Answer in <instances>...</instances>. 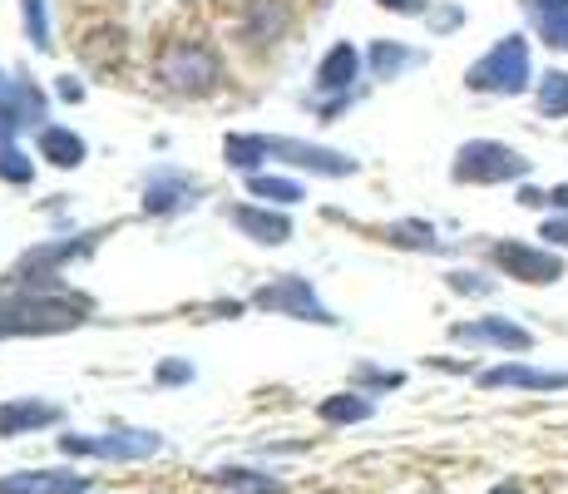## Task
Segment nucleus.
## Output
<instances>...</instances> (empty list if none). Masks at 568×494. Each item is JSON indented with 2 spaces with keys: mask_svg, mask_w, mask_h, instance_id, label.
<instances>
[{
  "mask_svg": "<svg viewBox=\"0 0 568 494\" xmlns=\"http://www.w3.org/2000/svg\"><path fill=\"white\" fill-rule=\"evenodd\" d=\"M534 159H524L519 149L499 144V139H469V144L455 149L450 179L455 183H515L529 179Z\"/></svg>",
  "mask_w": 568,
  "mask_h": 494,
  "instance_id": "nucleus-3",
  "label": "nucleus"
},
{
  "mask_svg": "<svg viewBox=\"0 0 568 494\" xmlns=\"http://www.w3.org/2000/svg\"><path fill=\"white\" fill-rule=\"evenodd\" d=\"M455 26H460V10H440V16H435V30H455Z\"/></svg>",
  "mask_w": 568,
  "mask_h": 494,
  "instance_id": "nucleus-34",
  "label": "nucleus"
},
{
  "mask_svg": "<svg viewBox=\"0 0 568 494\" xmlns=\"http://www.w3.org/2000/svg\"><path fill=\"white\" fill-rule=\"evenodd\" d=\"M534 16V26H539L544 46H559L564 50V30H568V0H524Z\"/></svg>",
  "mask_w": 568,
  "mask_h": 494,
  "instance_id": "nucleus-19",
  "label": "nucleus"
},
{
  "mask_svg": "<svg viewBox=\"0 0 568 494\" xmlns=\"http://www.w3.org/2000/svg\"><path fill=\"white\" fill-rule=\"evenodd\" d=\"M479 386L485 391H568V371H539V366H524V361H505V366H489L479 371Z\"/></svg>",
  "mask_w": 568,
  "mask_h": 494,
  "instance_id": "nucleus-10",
  "label": "nucleus"
},
{
  "mask_svg": "<svg viewBox=\"0 0 568 494\" xmlns=\"http://www.w3.org/2000/svg\"><path fill=\"white\" fill-rule=\"evenodd\" d=\"M534 94H539L544 119H568V70H549Z\"/></svg>",
  "mask_w": 568,
  "mask_h": 494,
  "instance_id": "nucleus-22",
  "label": "nucleus"
},
{
  "mask_svg": "<svg viewBox=\"0 0 568 494\" xmlns=\"http://www.w3.org/2000/svg\"><path fill=\"white\" fill-rule=\"evenodd\" d=\"M60 455H94V460H144L159 455L163 441L154 431H109V435H60Z\"/></svg>",
  "mask_w": 568,
  "mask_h": 494,
  "instance_id": "nucleus-6",
  "label": "nucleus"
},
{
  "mask_svg": "<svg viewBox=\"0 0 568 494\" xmlns=\"http://www.w3.org/2000/svg\"><path fill=\"white\" fill-rule=\"evenodd\" d=\"M217 485L223 490H233V494H282V485L272 475H262V470H237V465H227V470H217Z\"/></svg>",
  "mask_w": 568,
  "mask_h": 494,
  "instance_id": "nucleus-20",
  "label": "nucleus"
},
{
  "mask_svg": "<svg viewBox=\"0 0 568 494\" xmlns=\"http://www.w3.org/2000/svg\"><path fill=\"white\" fill-rule=\"evenodd\" d=\"M564 50H568V30H564Z\"/></svg>",
  "mask_w": 568,
  "mask_h": 494,
  "instance_id": "nucleus-38",
  "label": "nucleus"
},
{
  "mask_svg": "<svg viewBox=\"0 0 568 494\" xmlns=\"http://www.w3.org/2000/svg\"><path fill=\"white\" fill-rule=\"evenodd\" d=\"M489 494H524V490L515 485V480H505V485H495V490H489Z\"/></svg>",
  "mask_w": 568,
  "mask_h": 494,
  "instance_id": "nucleus-37",
  "label": "nucleus"
},
{
  "mask_svg": "<svg viewBox=\"0 0 568 494\" xmlns=\"http://www.w3.org/2000/svg\"><path fill=\"white\" fill-rule=\"evenodd\" d=\"M90 480L74 470H20L0 480V494H84Z\"/></svg>",
  "mask_w": 568,
  "mask_h": 494,
  "instance_id": "nucleus-11",
  "label": "nucleus"
},
{
  "mask_svg": "<svg viewBox=\"0 0 568 494\" xmlns=\"http://www.w3.org/2000/svg\"><path fill=\"white\" fill-rule=\"evenodd\" d=\"M455 342L465 346H495V351H534V332L519 326L515 316H475V322L450 326Z\"/></svg>",
  "mask_w": 568,
  "mask_h": 494,
  "instance_id": "nucleus-8",
  "label": "nucleus"
},
{
  "mask_svg": "<svg viewBox=\"0 0 568 494\" xmlns=\"http://www.w3.org/2000/svg\"><path fill=\"white\" fill-rule=\"evenodd\" d=\"M267 153H282L287 163H297V169H307V173H322V179L356 173L352 153H336V149H322V144H302V139H267Z\"/></svg>",
  "mask_w": 568,
  "mask_h": 494,
  "instance_id": "nucleus-9",
  "label": "nucleus"
},
{
  "mask_svg": "<svg viewBox=\"0 0 568 494\" xmlns=\"http://www.w3.org/2000/svg\"><path fill=\"white\" fill-rule=\"evenodd\" d=\"M159 74H163V84H173V90H183V94H207L223 70H217V54L207 50V46L179 40V46L163 50Z\"/></svg>",
  "mask_w": 568,
  "mask_h": 494,
  "instance_id": "nucleus-5",
  "label": "nucleus"
},
{
  "mask_svg": "<svg viewBox=\"0 0 568 494\" xmlns=\"http://www.w3.org/2000/svg\"><path fill=\"white\" fill-rule=\"evenodd\" d=\"M420 60H425L420 50H406V46H396V40H376V46H371V70H376V80H400V74Z\"/></svg>",
  "mask_w": 568,
  "mask_h": 494,
  "instance_id": "nucleus-17",
  "label": "nucleus"
},
{
  "mask_svg": "<svg viewBox=\"0 0 568 494\" xmlns=\"http://www.w3.org/2000/svg\"><path fill=\"white\" fill-rule=\"evenodd\" d=\"M519 203H524V208H544V193H539V189H529V183H524V189H519Z\"/></svg>",
  "mask_w": 568,
  "mask_h": 494,
  "instance_id": "nucleus-35",
  "label": "nucleus"
},
{
  "mask_svg": "<svg viewBox=\"0 0 568 494\" xmlns=\"http://www.w3.org/2000/svg\"><path fill=\"white\" fill-rule=\"evenodd\" d=\"M356 74H362V54H356V46H332L326 50V60L316 64V90L322 94H342L356 84Z\"/></svg>",
  "mask_w": 568,
  "mask_h": 494,
  "instance_id": "nucleus-13",
  "label": "nucleus"
},
{
  "mask_svg": "<svg viewBox=\"0 0 568 494\" xmlns=\"http://www.w3.org/2000/svg\"><path fill=\"white\" fill-rule=\"evenodd\" d=\"M26 6V26H30V40L40 50H50V26H45V0H20Z\"/></svg>",
  "mask_w": 568,
  "mask_h": 494,
  "instance_id": "nucleus-26",
  "label": "nucleus"
},
{
  "mask_svg": "<svg viewBox=\"0 0 568 494\" xmlns=\"http://www.w3.org/2000/svg\"><path fill=\"white\" fill-rule=\"evenodd\" d=\"M30 173H36V169H30V159L20 149L0 153V179H6V183H30Z\"/></svg>",
  "mask_w": 568,
  "mask_h": 494,
  "instance_id": "nucleus-27",
  "label": "nucleus"
},
{
  "mask_svg": "<svg viewBox=\"0 0 568 494\" xmlns=\"http://www.w3.org/2000/svg\"><path fill=\"white\" fill-rule=\"evenodd\" d=\"M20 129H26V114H20V109H10L6 99H0V153L10 149V139H16Z\"/></svg>",
  "mask_w": 568,
  "mask_h": 494,
  "instance_id": "nucleus-29",
  "label": "nucleus"
},
{
  "mask_svg": "<svg viewBox=\"0 0 568 494\" xmlns=\"http://www.w3.org/2000/svg\"><path fill=\"white\" fill-rule=\"evenodd\" d=\"M40 159H50L54 169H74V163H84V139L60 124L40 129Z\"/></svg>",
  "mask_w": 568,
  "mask_h": 494,
  "instance_id": "nucleus-16",
  "label": "nucleus"
},
{
  "mask_svg": "<svg viewBox=\"0 0 568 494\" xmlns=\"http://www.w3.org/2000/svg\"><path fill=\"white\" fill-rule=\"evenodd\" d=\"M544 208H559V213H568V183H559V189L544 193Z\"/></svg>",
  "mask_w": 568,
  "mask_h": 494,
  "instance_id": "nucleus-33",
  "label": "nucleus"
},
{
  "mask_svg": "<svg viewBox=\"0 0 568 494\" xmlns=\"http://www.w3.org/2000/svg\"><path fill=\"white\" fill-rule=\"evenodd\" d=\"M253 306L262 312H282V316H297V322H322V326H336V316L316 302L312 282L307 278H277L267 282L262 292H253Z\"/></svg>",
  "mask_w": 568,
  "mask_h": 494,
  "instance_id": "nucleus-7",
  "label": "nucleus"
},
{
  "mask_svg": "<svg viewBox=\"0 0 568 494\" xmlns=\"http://www.w3.org/2000/svg\"><path fill=\"white\" fill-rule=\"evenodd\" d=\"M465 84L475 94H524L534 84V60H529V40L505 36L495 50H485L475 64L465 70Z\"/></svg>",
  "mask_w": 568,
  "mask_h": 494,
  "instance_id": "nucleus-2",
  "label": "nucleus"
},
{
  "mask_svg": "<svg viewBox=\"0 0 568 494\" xmlns=\"http://www.w3.org/2000/svg\"><path fill=\"white\" fill-rule=\"evenodd\" d=\"M189 193H199V183L179 179V173H163V179H154V183H149V198H144V208H149V213H173V208L193 203Z\"/></svg>",
  "mask_w": 568,
  "mask_h": 494,
  "instance_id": "nucleus-18",
  "label": "nucleus"
},
{
  "mask_svg": "<svg viewBox=\"0 0 568 494\" xmlns=\"http://www.w3.org/2000/svg\"><path fill=\"white\" fill-rule=\"evenodd\" d=\"M154 381H159V386H189V381H193V366H189V361H163Z\"/></svg>",
  "mask_w": 568,
  "mask_h": 494,
  "instance_id": "nucleus-30",
  "label": "nucleus"
},
{
  "mask_svg": "<svg viewBox=\"0 0 568 494\" xmlns=\"http://www.w3.org/2000/svg\"><path fill=\"white\" fill-rule=\"evenodd\" d=\"M376 6L396 10V16H425V0H376Z\"/></svg>",
  "mask_w": 568,
  "mask_h": 494,
  "instance_id": "nucleus-32",
  "label": "nucleus"
},
{
  "mask_svg": "<svg viewBox=\"0 0 568 494\" xmlns=\"http://www.w3.org/2000/svg\"><path fill=\"white\" fill-rule=\"evenodd\" d=\"M233 223L243 228L247 238H257V243H267V248H277V243H287L292 238V223L282 213H267V208H233Z\"/></svg>",
  "mask_w": 568,
  "mask_h": 494,
  "instance_id": "nucleus-14",
  "label": "nucleus"
},
{
  "mask_svg": "<svg viewBox=\"0 0 568 494\" xmlns=\"http://www.w3.org/2000/svg\"><path fill=\"white\" fill-rule=\"evenodd\" d=\"M247 189L262 203H297V198H307L292 179H272V173H247Z\"/></svg>",
  "mask_w": 568,
  "mask_h": 494,
  "instance_id": "nucleus-24",
  "label": "nucleus"
},
{
  "mask_svg": "<svg viewBox=\"0 0 568 494\" xmlns=\"http://www.w3.org/2000/svg\"><path fill=\"white\" fill-rule=\"evenodd\" d=\"M390 243H396V248H415V252H440L445 243H440V238H435V228L430 223H415V218H410V223H390Z\"/></svg>",
  "mask_w": 568,
  "mask_h": 494,
  "instance_id": "nucleus-23",
  "label": "nucleus"
},
{
  "mask_svg": "<svg viewBox=\"0 0 568 494\" xmlns=\"http://www.w3.org/2000/svg\"><path fill=\"white\" fill-rule=\"evenodd\" d=\"M60 94L64 99H84V90H80V84H70V80H60Z\"/></svg>",
  "mask_w": 568,
  "mask_h": 494,
  "instance_id": "nucleus-36",
  "label": "nucleus"
},
{
  "mask_svg": "<svg viewBox=\"0 0 568 494\" xmlns=\"http://www.w3.org/2000/svg\"><path fill=\"white\" fill-rule=\"evenodd\" d=\"M450 292H465V296H489L495 292V278H479V272H450Z\"/></svg>",
  "mask_w": 568,
  "mask_h": 494,
  "instance_id": "nucleus-28",
  "label": "nucleus"
},
{
  "mask_svg": "<svg viewBox=\"0 0 568 494\" xmlns=\"http://www.w3.org/2000/svg\"><path fill=\"white\" fill-rule=\"evenodd\" d=\"M544 243L549 248H568V213H559V218H549V223H544Z\"/></svg>",
  "mask_w": 568,
  "mask_h": 494,
  "instance_id": "nucleus-31",
  "label": "nucleus"
},
{
  "mask_svg": "<svg viewBox=\"0 0 568 494\" xmlns=\"http://www.w3.org/2000/svg\"><path fill=\"white\" fill-rule=\"evenodd\" d=\"M54 421H60V405L36 401V395H20V401L0 405V435H30V431H45Z\"/></svg>",
  "mask_w": 568,
  "mask_h": 494,
  "instance_id": "nucleus-12",
  "label": "nucleus"
},
{
  "mask_svg": "<svg viewBox=\"0 0 568 494\" xmlns=\"http://www.w3.org/2000/svg\"><path fill=\"white\" fill-rule=\"evenodd\" d=\"M316 415H322L326 425H356V421H371L376 405L366 401V391H342V395H326V401L316 405Z\"/></svg>",
  "mask_w": 568,
  "mask_h": 494,
  "instance_id": "nucleus-15",
  "label": "nucleus"
},
{
  "mask_svg": "<svg viewBox=\"0 0 568 494\" xmlns=\"http://www.w3.org/2000/svg\"><path fill=\"white\" fill-rule=\"evenodd\" d=\"M352 381H356V391H400L406 386L400 371H381V366H356Z\"/></svg>",
  "mask_w": 568,
  "mask_h": 494,
  "instance_id": "nucleus-25",
  "label": "nucleus"
},
{
  "mask_svg": "<svg viewBox=\"0 0 568 494\" xmlns=\"http://www.w3.org/2000/svg\"><path fill=\"white\" fill-rule=\"evenodd\" d=\"M84 322V302L60 292L54 278H20V292L0 296V336H50Z\"/></svg>",
  "mask_w": 568,
  "mask_h": 494,
  "instance_id": "nucleus-1",
  "label": "nucleus"
},
{
  "mask_svg": "<svg viewBox=\"0 0 568 494\" xmlns=\"http://www.w3.org/2000/svg\"><path fill=\"white\" fill-rule=\"evenodd\" d=\"M489 258H495V268L505 272V278L524 282V288H554V282L564 278V258L554 248H534V243H519V238H505V243L489 248Z\"/></svg>",
  "mask_w": 568,
  "mask_h": 494,
  "instance_id": "nucleus-4",
  "label": "nucleus"
},
{
  "mask_svg": "<svg viewBox=\"0 0 568 494\" xmlns=\"http://www.w3.org/2000/svg\"><path fill=\"white\" fill-rule=\"evenodd\" d=\"M223 153H227V163L233 169H243V173H253L262 159H267V134H233L223 144Z\"/></svg>",
  "mask_w": 568,
  "mask_h": 494,
  "instance_id": "nucleus-21",
  "label": "nucleus"
}]
</instances>
